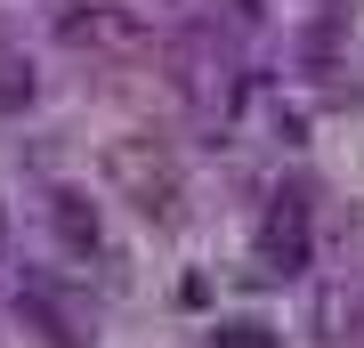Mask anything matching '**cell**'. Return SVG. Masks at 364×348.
Segmentation results:
<instances>
[{
    "instance_id": "obj_2",
    "label": "cell",
    "mask_w": 364,
    "mask_h": 348,
    "mask_svg": "<svg viewBox=\"0 0 364 348\" xmlns=\"http://www.w3.org/2000/svg\"><path fill=\"white\" fill-rule=\"evenodd\" d=\"M210 348H275V340L259 332V324H227V332H219V340H210Z\"/></svg>"
},
{
    "instance_id": "obj_1",
    "label": "cell",
    "mask_w": 364,
    "mask_h": 348,
    "mask_svg": "<svg viewBox=\"0 0 364 348\" xmlns=\"http://www.w3.org/2000/svg\"><path fill=\"white\" fill-rule=\"evenodd\" d=\"M33 97V65H0V105H25Z\"/></svg>"
}]
</instances>
